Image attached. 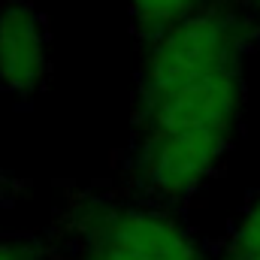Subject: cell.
Masks as SVG:
<instances>
[{"mask_svg":"<svg viewBox=\"0 0 260 260\" xmlns=\"http://www.w3.org/2000/svg\"><path fill=\"white\" fill-rule=\"evenodd\" d=\"M260 43V18L245 0H212L191 18L145 46L136 85V109L203 76L242 67Z\"/></svg>","mask_w":260,"mask_h":260,"instance_id":"1","label":"cell"},{"mask_svg":"<svg viewBox=\"0 0 260 260\" xmlns=\"http://www.w3.org/2000/svg\"><path fill=\"white\" fill-rule=\"evenodd\" d=\"M58 236L70 251L109 245L136 260H209L206 248L160 206L82 194L67 206Z\"/></svg>","mask_w":260,"mask_h":260,"instance_id":"2","label":"cell"},{"mask_svg":"<svg viewBox=\"0 0 260 260\" xmlns=\"http://www.w3.org/2000/svg\"><path fill=\"white\" fill-rule=\"evenodd\" d=\"M21 191H24L21 179H15V176H9V173L0 170V206H12Z\"/></svg>","mask_w":260,"mask_h":260,"instance_id":"9","label":"cell"},{"mask_svg":"<svg viewBox=\"0 0 260 260\" xmlns=\"http://www.w3.org/2000/svg\"><path fill=\"white\" fill-rule=\"evenodd\" d=\"M245 6H248V9H251V12L260 18V0H245Z\"/></svg>","mask_w":260,"mask_h":260,"instance_id":"10","label":"cell"},{"mask_svg":"<svg viewBox=\"0 0 260 260\" xmlns=\"http://www.w3.org/2000/svg\"><path fill=\"white\" fill-rule=\"evenodd\" d=\"M260 257V191L242 209L236 218L227 242L221 245L218 260H254Z\"/></svg>","mask_w":260,"mask_h":260,"instance_id":"7","label":"cell"},{"mask_svg":"<svg viewBox=\"0 0 260 260\" xmlns=\"http://www.w3.org/2000/svg\"><path fill=\"white\" fill-rule=\"evenodd\" d=\"M52 73L49 27L30 0H0V91L34 97Z\"/></svg>","mask_w":260,"mask_h":260,"instance_id":"5","label":"cell"},{"mask_svg":"<svg viewBox=\"0 0 260 260\" xmlns=\"http://www.w3.org/2000/svg\"><path fill=\"white\" fill-rule=\"evenodd\" d=\"M245 85L242 67L221 70L203 76L170 94L157 97L148 106L133 109V127L142 130H221L233 133L236 118L242 112Z\"/></svg>","mask_w":260,"mask_h":260,"instance_id":"4","label":"cell"},{"mask_svg":"<svg viewBox=\"0 0 260 260\" xmlns=\"http://www.w3.org/2000/svg\"><path fill=\"white\" fill-rule=\"evenodd\" d=\"M221 130H142L124 154L127 185L151 206H182L221 167L230 151Z\"/></svg>","mask_w":260,"mask_h":260,"instance_id":"3","label":"cell"},{"mask_svg":"<svg viewBox=\"0 0 260 260\" xmlns=\"http://www.w3.org/2000/svg\"><path fill=\"white\" fill-rule=\"evenodd\" d=\"M70 245L55 233H12L0 236V260H64Z\"/></svg>","mask_w":260,"mask_h":260,"instance_id":"8","label":"cell"},{"mask_svg":"<svg viewBox=\"0 0 260 260\" xmlns=\"http://www.w3.org/2000/svg\"><path fill=\"white\" fill-rule=\"evenodd\" d=\"M206 3L212 0H127V12L136 37L148 46L176 24H182L185 18H191L194 12H200Z\"/></svg>","mask_w":260,"mask_h":260,"instance_id":"6","label":"cell"}]
</instances>
